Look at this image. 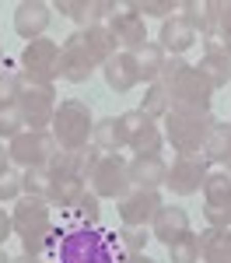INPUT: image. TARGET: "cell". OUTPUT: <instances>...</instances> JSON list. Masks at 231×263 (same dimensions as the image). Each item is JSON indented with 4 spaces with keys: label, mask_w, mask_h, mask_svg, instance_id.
<instances>
[{
    "label": "cell",
    "mask_w": 231,
    "mask_h": 263,
    "mask_svg": "<svg viewBox=\"0 0 231 263\" xmlns=\"http://www.w3.org/2000/svg\"><path fill=\"white\" fill-rule=\"evenodd\" d=\"M119 221L123 224H133V228H147L154 221L158 207H161V193L158 190H140V186H130L123 197H119Z\"/></svg>",
    "instance_id": "obj_14"
},
{
    "label": "cell",
    "mask_w": 231,
    "mask_h": 263,
    "mask_svg": "<svg viewBox=\"0 0 231 263\" xmlns=\"http://www.w3.org/2000/svg\"><path fill=\"white\" fill-rule=\"evenodd\" d=\"M119 123H123V134H126V147H130L133 155H161V147H165V134L158 130V123L147 120L140 109L123 112Z\"/></svg>",
    "instance_id": "obj_12"
},
{
    "label": "cell",
    "mask_w": 231,
    "mask_h": 263,
    "mask_svg": "<svg viewBox=\"0 0 231 263\" xmlns=\"http://www.w3.org/2000/svg\"><path fill=\"white\" fill-rule=\"evenodd\" d=\"M14 102H18L28 130H46L53 123V116H56V88L32 81L25 74H18V95H14Z\"/></svg>",
    "instance_id": "obj_6"
},
{
    "label": "cell",
    "mask_w": 231,
    "mask_h": 263,
    "mask_svg": "<svg viewBox=\"0 0 231 263\" xmlns=\"http://www.w3.org/2000/svg\"><path fill=\"white\" fill-rule=\"evenodd\" d=\"M179 18H182L189 28L196 32V39H203V35H210V32H214V28H210L207 4H200V0H186V4H179Z\"/></svg>",
    "instance_id": "obj_33"
},
{
    "label": "cell",
    "mask_w": 231,
    "mask_h": 263,
    "mask_svg": "<svg viewBox=\"0 0 231 263\" xmlns=\"http://www.w3.org/2000/svg\"><path fill=\"white\" fill-rule=\"evenodd\" d=\"M200 260L203 263H231V228H203L200 232Z\"/></svg>",
    "instance_id": "obj_23"
},
{
    "label": "cell",
    "mask_w": 231,
    "mask_h": 263,
    "mask_svg": "<svg viewBox=\"0 0 231 263\" xmlns=\"http://www.w3.org/2000/svg\"><path fill=\"white\" fill-rule=\"evenodd\" d=\"M182 232H189V214L186 207H175V203H161L154 221H151V239H158L161 246H168L172 239H179Z\"/></svg>",
    "instance_id": "obj_19"
},
{
    "label": "cell",
    "mask_w": 231,
    "mask_h": 263,
    "mask_svg": "<svg viewBox=\"0 0 231 263\" xmlns=\"http://www.w3.org/2000/svg\"><path fill=\"white\" fill-rule=\"evenodd\" d=\"M207 11H210V28L231 42V0H207Z\"/></svg>",
    "instance_id": "obj_38"
},
{
    "label": "cell",
    "mask_w": 231,
    "mask_h": 263,
    "mask_svg": "<svg viewBox=\"0 0 231 263\" xmlns=\"http://www.w3.org/2000/svg\"><path fill=\"white\" fill-rule=\"evenodd\" d=\"M81 35H84V46L91 49V57H95L98 63L112 60V57L119 53V46H116V39H112V32H109V25H105V21L91 25V28H84Z\"/></svg>",
    "instance_id": "obj_28"
},
{
    "label": "cell",
    "mask_w": 231,
    "mask_h": 263,
    "mask_svg": "<svg viewBox=\"0 0 231 263\" xmlns=\"http://www.w3.org/2000/svg\"><path fill=\"white\" fill-rule=\"evenodd\" d=\"M203 214H207L210 228H231V176L224 168H210L207 182H203Z\"/></svg>",
    "instance_id": "obj_11"
},
{
    "label": "cell",
    "mask_w": 231,
    "mask_h": 263,
    "mask_svg": "<svg viewBox=\"0 0 231 263\" xmlns=\"http://www.w3.org/2000/svg\"><path fill=\"white\" fill-rule=\"evenodd\" d=\"M95 70H98V60L84 46V35L81 32L67 35V42L60 46V78L70 84H84V81H91Z\"/></svg>",
    "instance_id": "obj_13"
},
{
    "label": "cell",
    "mask_w": 231,
    "mask_h": 263,
    "mask_svg": "<svg viewBox=\"0 0 231 263\" xmlns=\"http://www.w3.org/2000/svg\"><path fill=\"white\" fill-rule=\"evenodd\" d=\"M203 158L210 165H228V158H231V123L214 120L207 141H203Z\"/></svg>",
    "instance_id": "obj_27"
},
{
    "label": "cell",
    "mask_w": 231,
    "mask_h": 263,
    "mask_svg": "<svg viewBox=\"0 0 231 263\" xmlns=\"http://www.w3.org/2000/svg\"><path fill=\"white\" fill-rule=\"evenodd\" d=\"M49 18H53V7L42 4V0H21L14 7V32L21 39H42L46 28H49Z\"/></svg>",
    "instance_id": "obj_16"
},
{
    "label": "cell",
    "mask_w": 231,
    "mask_h": 263,
    "mask_svg": "<svg viewBox=\"0 0 231 263\" xmlns=\"http://www.w3.org/2000/svg\"><path fill=\"white\" fill-rule=\"evenodd\" d=\"M168 179V162L161 155H133L130 158V186L158 190Z\"/></svg>",
    "instance_id": "obj_17"
},
{
    "label": "cell",
    "mask_w": 231,
    "mask_h": 263,
    "mask_svg": "<svg viewBox=\"0 0 231 263\" xmlns=\"http://www.w3.org/2000/svg\"><path fill=\"white\" fill-rule=\"evenodd\" d=\"M126 7L140 18H161V21L179 14V0H130Z\"/></svg>",
    "instance_id": "obj_35"
},
{
    "label": "cell",
    "mask_w": 231,
    "mask_h": 263,
    "mask_svg": "<svg viewBox=\"0 0 231 263\" xmlns=\"http://www.w3.org/2000/svg\"><path fill=\"white\" fill-rule=\"evenodd\" d=\"M203 53H214V57H228L231 60V42L224 39V35H217V32H210V35H203Z\"/></svg>",
    "instance_id": "obj_41"
},
{
    "label": "cell",
    "mask_w": 231,
    "mask_h": 263,
    "mask_svg": "<svg viewBox=\"0 0 231 263\" xmlns=\"http://www.w3.org/2000/svg\"><path fill=\"white\" fill-rule=\"evenodd\" d=\"M14 95H18V74L7 70V63H4V67H0V105L14 102Z\"/></svg>",
    "instance_id": "obj_40"
},
{
    "label": "cell",
    "mask_w": 231,
    "mask_h": 263,
    "mask_svg": "<svg viewBox=\"0 0 231 263\" xmlns=\"http://www.w3.org/2000/svg\"><path fill=\"white\" fill-rule=\"evenodd\" d=\"M91 147H98L102 155H119L126 147V134L119 116H105V120H95V134H91Z\"/></svg>",
    "instance_id": "obj_24"
},
{
    "label": "cell",
    "mask_w": 231,
    "mask_h": 263,
    "mask_svg": "<svg viewBox=\"0 0 231 263\" xmlns=\"http://www.w3.org/2000/svg\"><path fill=\"white\" fill-rule=\"evenodd\" d=\"M67 214H70L74 228H98V221H102V203H98V197L91 190H84L81 200L74 203Z\"/></svg>",
    "instance_id": "obj_30"
},
{
    "label": "cell",
    "mask_w": 231,
    "mask_h": 263,
    "mask_svg": "<svg viewBox=\"0 0 231 263\" xmlns=\"http://www.w3.org/2000/svg\"><path fill=\"white\" fill-rule=\"evenodd\" d=\"M21 130H28V126H25V116H21L18 102L0 105V137H4V141H14Z\"/></svg>",
    "instance_id": "obj_37"
},
{
    "label": "cell",
    "mask_w": 231,
    "mask_h": 263,
    "mask_svg": "<svg viewBox=\"0 0 231 263\" xmlns=\"http://www.w3.org/2000/svg\"><path fill=\"white\" fill-rule=\"evenodd\" d=\"M53 11H60L63 18L81 25V32H84V28H91V25L102 21V0H56Z\"/></svg>",
    "instance_id": "obj_25"
},
{
    "label": "cell",
    "mask_w": 231,
    "mask_h": 263,
    "mask_svg": "<svg viewBox=\"0 0 231 263\" xmlns=\"http://www.w3.org/2000/svg\"><path fill=\"white\" fill-rule=\"evenodd\" d=\"M102 74H105V84H109L116 95H126V91H133V88L140 84L137 63H133V57H130L126 49H119L112 60L102 63Z\"/></svg>",
    "instance_id": "obj_18"
},
{
    "label": "cell",
    "mask_w": 231,
    "mask_h": 263,
    "mask_svg": "<svg viewBox=\"0 0 231 263\" xmlns=\"http://www.w3.org/2000/svg\"><path fill=\"white\" fill-rule=\"evenodd\" d=\"M116 263H158V260H151L147 253H116Z\"/></svg>",
    "instance_id": "obj_42"
},
{
    "label": "cell",
    "mask_w": 231,
    "mask_h": 263,
    "mask_svg": "<svg viewBox=\"0 0 231 263\" xmlns=\"http://www.w3.org/2000/svg\"><path fill=\"white\" fill-rule=\"evenodd\" d=\"M196 70H200V74L210 81V88H214V91H217V88H228V81H231V60H228V57L203 53V57H200V63H196Z\"/></svg>",
    "instance_id": "obj_31"
},
{
    "label": "cell",
    "mask_w": 231,
    "mask_h": 263,
    "mask_svg": "<svg viewBox=\"0 0 231 263\" xmlns=\"http://www.w3.org/2000/svg\"><path fill=\"white\" fill-rule=\"evenodd\" d=\"M7 168H11V151H7V147L0 144V176H4Z\"/></svg>",
    "instance_id": "obj_44"
},
{
    "label": "cell",
    "mask_w": 231,
    "mask_h": 263,
    "mask_svg": "<svg viewBox=\"0 0 231 263\" xmlns=\"http://www.w3.org/2000/svg\"><path fill=\"white\" fill-rule=\"evenodd\" d=\"M14 235L21 239V253L28 256H53L56 260V246H60L63 228L53 224V203L46 197H18V207L11 214Z\"/></svg>",
    "instance_id": "obj_1"
},
{
    "label": "cell",
    "mask_w": 231,
    "mask_h": 263,
    "mask_svg": "<svg viewBox=\"0 0 231 263\" xmlns=\"http://www.w3.org/2000/svg\"><path fill=\"white\" fill-rule=\"evenodd\" d=\"M140 112H144L151 123L165 120L168 112H172V95H168L165 81H151L144 88V99H140Z\"/></svg>",
    "instance_id": "obj_29"
},
{
    "label": "cell",
    "mask_w": 231,
    "mask_h": 263,
    "mask_svg": "<svg viewBox=\"0 0 231 263\" xmlns=\"http://www.w3.org/2000/svg\"><path fill=\"white\" fill-rule=\"evenodd\" d=\"M11 263H46L42 256H28V253H21V256H11Z\"/></svg>",
    "instance_id": "obj_45"
},
{
    "label": "cell",
    "mask_w": 231,
    "mask_h": 263,
    "mask_svg": "<svg viewBox=\"0 0 231 263\" xmlns=\"http://www.w3.org/2000/svg\"><path fill=\"white\" fill-rule=\"evenodd\" d=\"M147 228H133V224H123L116 235H112V246H116V253H144L147 246Z\"/></svg>",
    "instance_id": "obj_36"
},
{
    "label": "cell",
    "mask_w": 231,
    "mask_h": 263,
    "mask_svg": "<svg viewBox=\"0 0 231 263\" xmlns=\"http://www.w3.org/2000/svg\"><path fill=\"white\" fill-rule=\"evenodd\" d=\"M88 190L84 179L77 176H60V172H53V186H49V197L46 200L53 203V207H60V211H70L74 203L81 200V193Z\"/></svg>",
    "instance_id": "obj_26"
},
{
    "label": "cell",
    "mask_w": 231,
    "mask_h": 263,
    "mask_svg": "<svg viewBox=\"0 0 231 263\" xmlns=\"http://www.w3.org/2000/svg\"><path fill=\"white\" fill-rule=\"evenodd\" d=\"M21 74L39 84H53L60 78V46L53 39H32L21 49Z\"/></svg>",
    "instance_id": "obj_9"
},
{
    "label": "cell",
    "mask_w": 231,
    "mask_h": 263,
    "mask_svg": "<svg viewBox=\"0 0 231 263\" xmlns=\"http://www.w3.org/2000/svg\"><path fill=\"white\" fill-rule=\"evenodd\" d=\"M161 49L165 53H172V57H182L186 49H193L196 46V32L189 28L186 21L179 18V14H172V18H165L161 21Z\"/></svg>",
    "instance_id": "obj_21"
},
{
    "label": "cell",
    "mask_w": 231,
    "mask_h": 263,
    "mask_svg": "<svg viewBox=\"0 0 231 263\" xmlns=\"http://www.w3.org/2000/svg\"><path fill=\"white\" fill-rule=\"evenodd\" d=\"M18 197H25L21 176L14 172V168H7V172L0 176V203H4V200H18Z\"/></svg>",
    "instance_id": "obj_39"
},
{
    "label": "cell",
    "mask_w": 231,
    "mask_h": 263,
    "mask_svg": "<svg viewBox=\"0 0 231 263\" xmlns=\"http://www.w3.org/2000/svg\"><path fill=\"white\" fill-rule=\"evenodd\" d=\"M11 151V162L21 165V168H35V165H49L53 155L60 151L56 137L49 130H21L14 141L7 144Z\"/></svg>",
    "instance_id": "obj_10"
},
{
    "label": "cell",
    "mask_w": 231,
    "mask_h": 263,
    "mask_svg": "<svg viewBox=\"0 0 231 263\" xmlns=\"http://www.w3.org/2000/svg\"><path fill=\"white\" fill-rule=\"evenodd\" d=\"M0 263H11V256L4 253V246H0Z\"/></svg>",
    "instance_id": "obj_46"
},
{
    "label": "cell",
    "mask_w": 231,
    "mask_h": 263,
    "mask_svg": "<svg viewBox=\"0 0 231 263\" xmlns=\"http://www.w3.org/2000/svg\"><path fill=\"white\" fill-rule=\"evenodd\" d=\"M56 263H116L112 235L102 228H67L56 246Z\"/></svg>",
    "instance_id": "obj_3"
},
{
    "label": "cell",
    "mask_w": 231,
    "mask_h": 263,
    "mask_svg": "<svg viewBox=\"0 0 231 263\" xmlns=\"http://www.w3.org/2000/svg\"><path fill=\"white\" fill-rule=\"evenodd\" d=\"M228 123H231V120H228Z\"/></svg>",
    "instance_id": "obj_49"
},
{
    "label": "cell",
    "mask_w": 231,
    "mask_h": 263,
    "mask_svg": "<svg viewBox=\"0 0 231 263\" xmlns=\"http://www.w3.org/2000/svg\"><path fill=\"white\" fill-rule=\"evenodd\" d=\"M21 186L28 197H49V186H53V168L49 165H35V168H25L21 172Z\"/></svg>",
    "instance_id": "obj_34"
},
{
    "label": "cell",
    "mask_w": 231,
    "mask_h": 263,
    "mask_svg": "<svg viewBox=\"0 0 231 263\" xmlns=\"http://www.w3.org/2000/svg\"><path fill=\"white\" fill-rule=\"evenodd\" d=\"M165 249H168V260L172 263H200V235L193 228L182 232L179 239H172Z\"/></svg>",
    "instance_id": "obj_32"
},
{
    "label": "cell",
    "mask_w": 231,
    "mask_h": 263,
    "mask_svg": "<svg viewBox=\"0 0 231 263\" xmlns=\"http://www.w3.org/2000/svg\"><path fill=\"white\" fill-rule=\"evenodd\" d=\"M105 25H109V32H112L116 46H119V49H126V53H133L137 46H144V42H147V25H144V18H140V14H133L126 4L109 21H105Z\"/></svg>",
    "instance_id": "obj_15"
},
{
    "label": "cell",
    "mask_w": 231,
    "mask_h": 263,
    "mask_svg": "<svg viewBox=\"0 0 231 263\" xmlns=\"http://www.w3.org/2000/svg\"><path fill=\"white\" fill-rule=\"evenodd\" d=\"M210 176V162L203 158V151H189V155H175V162L168 165L165 186L175 197H193L203 190V182Z\"/></svg>",
    "instance_id": "obj_8"
},
{
    "label": "cell",
    "mask_w": 231,
    "mask_h": 263,
    "mask_svg": "<svg viewBox=\"0 0 231 263\" xmlns=\"http://www.w3.org/2000/svg\"><path fill=\"white\" fill-rule=\"evenodd\" d=\"M0 67H4V49H0Z\"/></svg>",
    "instance_id": "obj_48"
},
{
    "label": "cell",
    "mask_w": 231,
    "mask_h": 263,
    "mask_svg": "<svg viewBox=\"0 0 231 263\" xmlns=\"http://www.w3.org/2000/svg\"><path fill=\"white\" fill-rule=\"evenodd\" d=\"M224 172H228V176H231V158H228V165H224Z\"/></svg>",
    "instance_id": "obj_47"
},
{
    "label": "cell",
    "mask_w": 231,
    "mask_h": 263,
    "mask_svg": "<svg viewBox=\"0 0 231 263\" xmlns=\"http://www.w3.org/2000/svg\"><path fill=\"white\" fill-rule=\"evenodd\" d=\"M53 137L60 144V151H77V147H88L91 144V134H95V116H91V105L81 99H67L56 105V116L49 123Z\"/></svg>",
    "instance_id": "obj_4"
},
{
    "label": "cell",
    "mask_w": 231,
    "mask_h": 263,
    "mask_svg": "<svg viewBox=\"0 0 231 263\" xmlns=\"http://www.w3.org/2000/svg\"><path fill=\"white\" fill-rule=\"evenodd\" d=\"M130 57H133V63H137V74H140L144 84L161 81V70H165V60H168V53L161 49V42H144V46H137Z\"/></svg>",
    "instance_id": "obj_22"
},
{
    "label": "cell",
    "mask_w": 231,
    "mask_h": 263,
    "mask_svg": "<svg viewBox=\"0 0 231 263\" xmlns=\"http://www.w3.org/2000/svg\"><path fill=\"white\" fill-rule=\"evenodd\" d=\"M14 235V224H11V214H4V207H0V246L7 242Z\"/></svg>",
    "instance_id": "obj_43"
},
{
    "label": "cell",
    "mask_w": 231,
    "mask_h": 263,
    "mask_svg": "<svg viewBox=\"0 0 231 263\" xmlns=\"http://www.w3.org/2000/svg\"><path fill=\"white\" fill-rule=\"evenodd\" d=\"M161 123H165V141L172 144L179 155H189V151H203V141H207L210 126H214V112L172 109Z\"/></svg>",
    "instance_id": "obj_5"
},
{
    "label": "cell",
    "mask_w": 231,
    "mask_h": 263,
    "mask_svg": "<svg viewBox=\"0 0 231 263\" xmlns=\"http://www.w3.org/2000/svg\"><path fill=\"white\" fill-rule=\"evenodd\" d=\"M98 147H77V151H56L53 155V162H49V168L53 172H60V176H77V179H88L91 176V168H95V162H98Z\"/></svg>",
    "instance_id": "obj_20"
},
{
    "label": "cell",
    "mask_w": 231,
    "mask_h": 263,
    "mask_svg": "<svg viewBox=\"0 0 231 263\" xmlns=\"http://www.w3.org/2000/svg\"><path fill=\"white\" fill-rule=\"evenodd\" d=\"M168 95H172V109H186V112H210L214 102V88L210 81L196 70V63H186L182 57H168L165 70H161Z\"/></svg>",
    "instance_id": "obj_2"
},
{
    "label": "cell",
    "mask_w": 231,
    "mask_h": 263,
    "mask_svg": "<svg viewBox=\"0 0 231 263\" xmlns=\"http://www.w3.org/2000/svg\"><path fill=\"white\" fill-rule=\"evenodd\" d=\"M91 193L98 197V200H119L126 190H130V162H126L123 155H98V162L91 168Z\"/></svg>",
    "instance_id": "obj_7"
}]
</instances>
